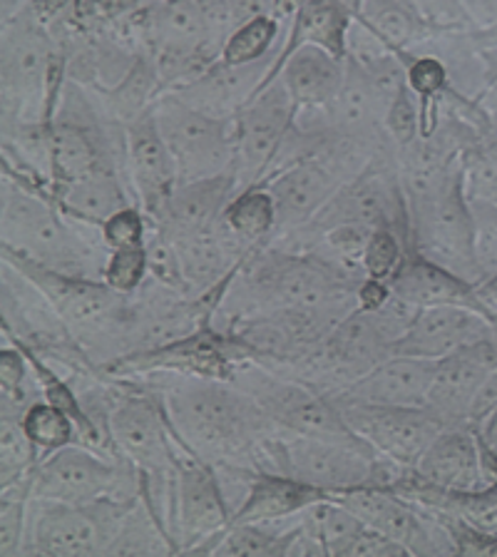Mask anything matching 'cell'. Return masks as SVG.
Wrapping results in <instances>:
<instances>
[{"label":"cell","instance_id":"36","mask_svg":"<svg viewBox=\"0 0 497 557\" xmlns=\"http://www.w3.org/2000/svg\"><path fill=\"white\" fill-rule=\"evenodd\" d=\"M30 475L0 485V557H23L33 500Z\"/></svg>","mask_w":497,"mask_h":557},{"label":"cell","instance_id":"19","mask_svg":"<svg viewBox=\"0 0 497 557\" xmlns=\"http://www.w3.org/2000/svg\"><path fill=\"white\" fill-rule=\"evenodd\" d=\"M490 338H497V321L490 313L468 307H431L415 311L411 326L396 342L394 354L440 361L460 348Z\"/></svg>","mask_w":497,"mask_h":557},{"label":"cell","instance_id":"38","mask_svg":"<svg viewBox=\"0 0 497 557\" xmlns=\"http://www.w3.org/2000/svg\"><path fill=\"white\" fill-rule=\"evenodd\" d=\"M23 425L28 431L33 446L38 448L40 458L48 453H55L65 446L77 443V429L73 418L60 411L48 400H38L28 408V413L23 416Z\"/></svg>","mask_w":497,"mask_h":557},{"label":"cell","instance_id":"3","mask_svg":"<svg viewBox=\"0 0 497 557\" xmlns=\"http://www.w3.org/2000/svg\"><path fill=\"white\" fill-rule=\"evenodd\" d=\"M3 249L70 276L102 278L110 249L100 230L77 224L60 212L46 191L3 174L0 182Z\"/></svg>","mask_w":497,"mask_h":557},{"label":"cell","instance_id":"41","mask_svg":"<svg viewBox=\"0 0 497 557\" xmlns=\"http://www.w3.org/2000/svg\"><path fill=\"white\" fill-rule=\"evenodd\" d=\"M147 234H150V216H147L137 205L122 207L110 220L100 226L102 244L110 251L115 249H133L145 247Z\"/></svg>","mask_w":497,"mask_h":557},{"label":"cell","instance_id":"46","mask_svg":"<svg viewBox=\"0 0 497 557\" xmlns=\"http://www.w3.org/2000/svg\"><path fill=\"white\" fill-rule=\"evenodd\" d=\"M390 284L388 282H378V278H369L365 276L363 282L356 289V309L359 311H378L381 307H386L390 301Z\"/></svg>","mask_w":497,"mask_h":557},{"label":"cell","instance_id":"11","mask_svg":"<svg viewBox=\"0 0 497 557\" xmlns=\"http://www.w3.org/2000/svg\"><path fill=\"white\" fill-rule=\"evenodd\" d=\"M152 110L177 164L179 185L232 172L234 117L209 115L172 92L157 98Z\"/></svg>","mask_w":497,"mask_h":557},{"label":"cell","instance_id":"37","mask_svg":"<svg viewBox=\"0 0 497 557\" xmlns=\"http://www.w3.org/2000/svg\"><path fill=\"white\" fill-rule=\"evenodd\" d=\"M40 453L33 446L21 416L0 413V485L30 475Z\"/></svg>","mask_w":497,"mask_h":557},{"label":"cell","instance_id":"28","mask_svg":"<svg viewBox=\"0 0 497 557\" xmlns=\"http://www.w3.org/2000/svg\"><path fill=\"white\" fill-rule=\"evenodd\" d=\"M346 77V58L324 48H299L286 60L276 81L289 92L296 112L319 110L336 98Z\"/></svg>","mask_w":497,"mask_h":557},{"label":"cell","instance_id":"42","mask_svg":"<svg viewBox=\"0 0 497 557\" xmlns=\"http://www.w3.org/2000/svg\"><path fill=\"white\" fill-rule=\"evenodd\" d=\"M475 220V242H477V259L485 276L497 272V205L485 202V199H470Z\"/></svg>","mask_w":497,"mask_h":557},{"label":"cell","instance_id":"15","mask_svg":"<svg viewBox=\"0 0 497 557\" xmlns=\"http://www.w3.org/2000/svg\"><path fill=\"white\" fill-rule=\"evenodd\" d=\"M296 104L282 81L259 92L234 117L232 174L237 189L264 185L286 135L294 127Z\"/></svg>","mask_w":497,"mask_h":557},{"label":"cell","instance_id":"2","mask_svg":"<svg viewBox=\"0 0 497 557\" xmlns=\"http://www.w3.org/2000/svg\"><path fill=\"white\" fill-rule=\"evenodd\" d=\"M356 289L346 274L338 272L311 251H294L266 244L241 261L226 286L212 326L224 329L249 313L274 309H321L356 304Z\"/></svg>","mask_w":497,"mask_h":557},{"label":"cell","instance_id":"18","mask_svg":"<svg viewBox=\"0 0 497 557\" xmlns=\"http://www.w3.org/2000/svg\"><path fill=\"white\" fill-rule=\"evenodd\" d=\"M497 371V338L473 346L435 361L425 408L443 425H470L473 408L487 381Z\"/></svg>","mask_w":497,"mask_h":557},{"label":"cell","instance_id":"21","mask_svg":"<svg viewBox=\"0 0 497 557\" xmlns=\"http://www.w3.org/2000/svg\"><path fill=\"white\" fill-rule=\"evenodd\" d=\"M435 361L411 359V356H388L373 366L361 379L348 383L344 391L331 394L334 404H363V406H406L425 408L433 379Z\"/></svg>","mask_w":497,"mask_h":557},{"label":"cell","instance_id":"20","mask_svg":"<svg viewBox=\"0 0 497 557\" xmlns=\"http://www.w3.org/2000/svg\"><path fill=\"white\" fill-rule=\"evenodd\" d=\"M125 154L135 202L152 220L179 187L177 164L157 125L154 110H147L125 127Z\"/></svg>","mask_w":497,"mask_h":557},{"label":"cell","instance_id":"23","mask_svg":"<svg viewBox=\"0 0 497 557\" xmlns=\"http://www.w3.org/2000/svg\"><path fill=\"white\" fill-rule=\"evenodd\" d=\"M274 63L276 55H269L247 65L214 63L202 77L179 87L172 95H177L179 100H185L191 108L209 112V115L237 117V112L244 104H249L264 90V83L269 73H272Z\"/></svg>","mask_w":497,"mask_h":557},{"label":"cell","instance_id":"30","mask_svg":"<svg viewBox=\"0 0 497 557\" xmlns=\"http://www.w3.org/2000/svg\"><path fill=\"white\" fill-rule=\"evenodd\" d=\"M356 21L394 52L421 50L433 35L440 33L418 13L411 0H363Z\"/></svg>","mask_w":497,"mask_h":557},{"label":"cell","instance_id":"7","mask_svg":"<svg viewBox=\"0 0 497 557\" xmlns=\"http://www.w3.org/2000/svg\"><path fill=\"white\" fill-rule=\"evenodd\" d=\"M137 500L100 498L95 503L30 500L23 557L110 555L127 512Z\"/></svg>","mask_w":497,"mask_h":557},{"label":"cell","instance_id":"48","mask_svg":"<svg viewBox=\"0 0 497 557\" xmlns=\"http://www.w3.org/2000/svg\"><path fill=\"white\" fill-rule=\"evenodd\" d=\"M473 429L477 433V438H481L483 448L487 450V456H490L497 463V406L490 413L483 416L481 421L473 423Z\"/></svg>","mask_w":497,"mask_h":557},{"label":"cell","instance_id":"25","mask_svg":"<svg viewBox=\"0 0 497 557\" xmlns=\"http://www.w3.org/2000/svg\"><path fill=\"white\" fill-rule=\"evenodd\" d=\"M237 191L239 189L232 172L212 180L187 182V185H179L172 191L167 205L150 222L170 239L214 230L222 222L224 209Z\"/></svg>","mask_w":497,"mask_h":557},{"label":"cell","instance_id":"8","mask_svg":"<svg viewBox=\"0 0 497 557\" xmlns=\"http://www.w3.org/2000/svg\"><path fill=\"white\" fill-rule=\"evenodd\" d=\"M33 498L52 503H95L100 498L139 500L142 478L125 456H108L83 443H73L38 460L33 475Z\"/></svg>","mask_w":497,"mask_h":557},{"label":"cell","instance_id":"40","mask_svg":"<svg viewBox=\"0 0 497 557\" xmlns=\"http://www.w3.org/2000/svg\"><path fill=\"white\" fill-rule=\"evenodd\" d=\"M147 278H150V257H147V247L110 251L102 272V282L108 284L110 289H115L122 296H133L142 289Z\"/></svg>","mask_w":497,"mask_h":557},{"label":"cell","instance_id":"4","mask_svg":"<svg viewBox=\"0 0 497 557\" xmlns=\"http://www.w3.org/2000/svg\"><path fill=\"white\" fill-rule=\"evenodd\" d=\"M229 33L226 0H147L137 13L139 46L152 58L162 95L202 77Z\"/></svg>","mask_w":497,"mask_h":557},{"label":"cell","instance_id":"26","mask_svg":"<svg viewBox=\"0 0 497 557\" xmlns=\"http://www.w3.org/2000/svg\"><path fill=\"white\" fill-rule=\"evenodd\" d=\"M353 21L356 15L344 0H309V3L291 17V23L286 25L284 42L282 48H278L276 63L266 77L264 90L272 83H276L284 63L299 48H307V46L324 48L338 58H346V40Z\"/></svg>","mask_w":497,"mask_h":557},{"label":"cell","instance_id":"50","mask_svg":"<svg viewBox=\"0 0 497 557\" xmlns=\"http://www.w3.org/2000/svg\"><path fill=\"white\" fill-rule=\"evenodd\" d=\"M307 3H309V0H274V15L284 25H289L291 17L299 13Z\"/></svg>","mask_w":497,"mask_h":557},{"label":"cell","instance_id":"22","mask_svg":"<svg viewBox=\"0 0 497 557\" xmlns=\"http://www.w3.org/2000/svg\"><path fill=\"white\" fill-rule=\"evenodd\" d=\"M413 470L425 483L450 493H473L490 485L473 425H446Z\"/></svg>","mask_w":497,"mask_h":557},{"label":"cell","instance_id":"33","mask_svg":"<svg viewBox=\"0 0 497 557\" xmlns=\"http://www.w3.org/2000/svg\"><path fill=\"white\" fill-rule=\"evenodd\" d=\"M303 525H307L311 537L316 540L321 553L328 557H346L348 547L353 545V540L365 528L356 518V512L334 498H324L303 510Z\"/></svg>","mask_w":497,"mask_h":557},{"label":"cell","instance_id":"6","mask_svg":"<svg viewBox=\"0 0 497 557\" xmlns=\"http://www.w3.org/2000/svg\"><path fill=\"white\" fill-rule=\"evenodd\" d=\"M408 247L475 286L483 282L463 164L425 202L408 209Z\"/></svg>","mask_w":497,"mask_h":557},{"label":"cell","instance_id":"51","mask_svg":"<svg viewBox=\"0 0 497 557\" xmlns=\"http://www.w3.org/2000/svg\"><path fill=\"white\" fill-rule=\"evenodd\" d=\"M470 40L475 42L477 50H497V25L487 30H473L470 33Z\"/></svg>","mask_w":497,"mask_h":557},{"label":"cell","instance_id":"12","mask_svg":"<svg viewBox=\"0 0 497 557\" xmlns=\"http://www.w3.org/2000/svg\"><path fill=\"white\" fill-rule=\"evenodd\" d=\"M278 470L316 491L341 495L371 481L381 453L359 435H301L282 431L276 443Z\"/></svg>","mask_w":497,"mask_h":557},{"label":"cell","instance_id":"27","mask_svg":"<svg viewBox=\"0 0 497 557\" xmlns=\"http://www.w3.org/2000/svg\"><path fill=\"white\" fill-rule=\"evenodd\" d=\"M50 199L67 220L100 230L122 207L137 205L127 177L115 170H100L70 185L52 187Z\"/></svg>","mask_w":497,"mask_h":557},{"label":"cell","instance_id":"39","mask_svg":"<svg viewBox=\"0 0 497 557\" xmlns=\"http://www.w3.org/2000/svg\"><path fill=\"white\" fill-rule=\"evenodd\" d=\"M408 242L403 234L396 230H376L371 234L369 244L363 251V272L369 278H378V282H388L396 276V272L403 264L408 255Z\"/></svg>","mask_w":497,"mask_h":557},{"label":"cell","instance_id":"34","mask_svg":"<svg viewBox=\"0 0 497 557\" xmlns=\"http://www.w3.org/2000/svg\"><path fill=\"white\" fill-rule=\"evenodd\" d=\"M286 35V25L276 15H259L251 17L239 28H234L226 38L222 55L216 63L224 65H247L264 60L269 55H278Z\"/></svg>","mask_w":497,"mask_h":557},{"label":"cell","instance_id":"5","mask_svg":"<svg viewBox=\"0 0 497 557\" xmlns=\"http://www.w3.org/2000/svg\"><path fill=\"white\" fill-rule=\"evenodd\" d=\"M0 81L3 127L50 125L67 81V58L35 5L3 17Z\"/></svg>","mask_w":497,"mask_h":557},{"label":"cell","instance_id":"14","mask_svg":"<svg viewBox=\"0 0 497 557\" xmlns=\"http://www.w3.org/2000/svg\"><path fill=\"white\" fill-rule=\"evenodd\" d=\"M244 361H251V356L237 338L214 326H204L160 348L120 356L104 366L102 373L115 381L154 376V373L229 381Z\"/></svg>","mask_w":497,"mask_h":557},{"label":"cell","instance_id":"47","mask_svg":"<svg viewBox=\"0 0 497 557\" xmlns=\"http://www.w3.org/2000/svg\"><path fill=\"white\" fill-rule=\"evenodd\" d=\"M226 8H229L232 30L251 21V17L269 15V13L274 15V0H226Z\"/></svg>","mask_w":497,"mask_h":557},{"label":"cell","instance_id":"45","mask_svg":"<svg viewBox=\"0 0 497 557\" xmlns=\"http://www.w3.org/2000/svg\"><path fill=\"white\" fill-rule=\"evenodd\" d=\"M408 553L406 545H400L398 540L388 537L386 533L373 528H363L359 537L353 540V545L348 547L346 557H406Z\"/></svg>","mask_w":497,"mask_h":557},{"label":"cell","instance_id":"29","mask_svg":"<svg viewBox=\"0 0 497 557\" xmlns=\"http://www.w3.org/2000/svg\"><path fill=\"white\" fill-rule=\"evenodd\" d=\"M324 498H328L326 493L296 481L291 475L254 470L249 491L244 495L237 512L232 516V522H269L294 518Z\"/></svg>","mask_w":497,"mask_h":557},{"label":"cell","instance_id":"31","mask_svg":"<svg viewBox=\"0 0 497 557\" xmlns=\"http://www.w3.org/2000/svg\"><path fill=\"white\" fill-rule=\"evenodd\" d=\"M222 226L249 255L272 244L276 232V202L266 185L237 191L222 214Z\"/></svg>","mask_w":497,"mask_h":557},{"label":"cell","instance_id":"10","mask_svg":"<svg viewBox=\"0 0 497 557\" xmlns=\"http://www.w3.org/2000/svg\"><path fill=\"white\" fill-rule=\"evenodd\" d=\"M232 510L216 470L174 435V495L170 537L177 553L209 555L229 528Z\"/></svg>","mask_w":497,"mask_h":557},{"label":"cell","instance_id":"1","mask_svg":"<svg viewBox=\"0 0 497 557\" xmlns=\"http://www.w3.org/2000/svg\"><path fill=\"white\" fill-rule=\"evenodd\" d=\"M127 381L154 391L174 435L209 466L282 473L276 456L282 429L232 381L174 373Z\"/></svg>","mask_w":497,"mask_h":557},{"label":"cell","instance_id":"9","mask_svg":"<svg viewBox=\"0 0 497 557\" xmlns=\"http://www.w3.org/2000/svg\"><path fill=\"white\" fill-rule=\"evenodd\" d=\"M108 429L117 453L139 470L142 481H172L174 431L152 388L139 381H115Z\"/></svg>","mask_w":497,"mask_h":557},{"label":"cell","instance_id":"24","mask_svg":"<svg viewBox=\"0 0 497 557\" xmlns=\"http://www.w3.org/2000/svg\"><path fill=\"white\" fill-rule=\"evenodd\" d=\"M390 292L413 309L468 307L490 313L477 296V286L450 269L435 264L415 251H408L403 264L390 278ZM493 317V313H490ZM495 319V317H493Z\"/></svg>","mask_w":497,"mask_h":557},{"label":"cell","instance_id":"17","mask_svg":"<svg viewBox=\"0 0 497 557\" xmlns=\"http://www.w3.org/2000/svg\"><path fill=\"white\" fill-rule=\"evenodd\" d=\"M348 431L390 460L415 468L438 433L446 429L428 408L334 404Z\"/></svg>","mask_w":497,"mask_h":557},{"label":"cell","instance_id":"16","mask_svg":"<svg viewBox=\"0 0 497 557\" xmlns=\"http://www.w3.org/2000/svg\"><path fill=\"white\" fill-rule=\"evenodd\" d=\"M331 498L344 503L348 510L356 512L365 528L381 530L388 537L398 540L408 547V553L425 555H456L452 537L443 520L421 505L400 498L394 491H381V487H356Z\"/></svg>","mask_w":497,"mask_h":557},{"label":"cell","instance_id":"13","mask_svg":"<svg viewBox=\"0 0 497 557\" xmlns=\"http://www.w3.org/2000/svg\"><path fill=\"white\" fill-rule=\"evenodd\" d=\"M229 381L254 398L261 411L286 433L356 435L348 431L334 400L299 379L266 369L257 361H244Z\"/></svg>","mask_w":497,"mask_h":557},{"label":"cell","instance_id":"44","mask_svg":"<svg viewBox=\"0 0 497 557\" xmlns=\"http://www.w3.org/2000/svg\"><path fill=\"white\" fill-rule=\"evenodd\" d=\"M425 21L440 30H470L460 0H411Z\"/></svg>","mask_w":497,"mask_h":557},{"label":"cell","instance_id":"35","mask_svg":"<svg viewBox=\"0 0 497 557\" xmlns=\"http://www.w3.org/2000/svg\"><path fill=\"white\" fill-rule=\"evenodd\" d=\"M174 550L167 530L157 520L147 500L139 495L133 510L127 512L122 530L110 555H172Z\"/></svg>","mask_w":497,"mask_h":557},{"label":"cell","instance_id":"32","mask_svg":"<svg viewBox=\"0 0 497 557\" xmlns=\"http://www.w3.org/2000/svg\"><path fill=\"white\" fill-rule=\"evenodd\" d=\"M301 512L294 518L269 522H229L222 537L212 547V555H259V557H289L296 525Z\"/></svg>","mask_w":497,"mask_h":557},{"label":"cell","instance_id":"49","mask_svg":"<svg viewBox=\"0 0 497 557\" xmlns=\"http://www.w3.org/2000/svg\"><path fill=\"white\" fill-rule=\"evenodd\" d=\"M477 296H481L483 307L493 313L497 321V272L487 274L481 284H477Z\"/></svg>","mask_w":497,"mask_h":557},{"label":"cell","instance_id":"43","mask_svg":"<svg viewBox=\"0 0 497 557\" xmlns=\"http://www.w3.org/2000/svg\"><path fill=\"white\" fill-rule=\"evenodd\" d=\"M443 525L448 528L452 537V547H456V555H470V557H493L497 555V535L485 533V530L470 525L458 518L438 516Z\"/></svg>","mask_w":497,"mask_h":557}]
</instances>
